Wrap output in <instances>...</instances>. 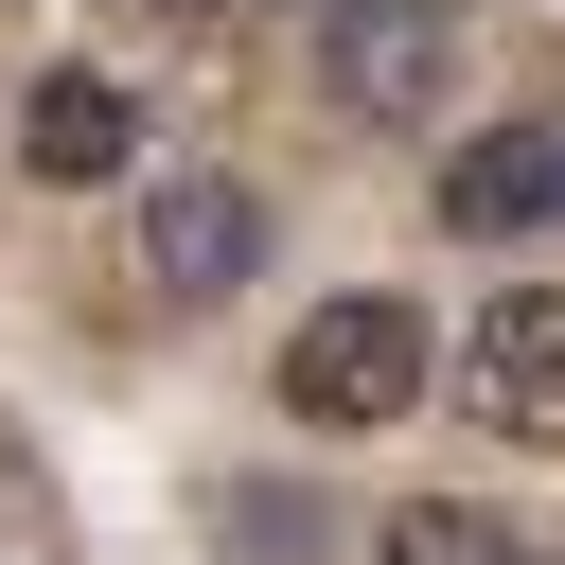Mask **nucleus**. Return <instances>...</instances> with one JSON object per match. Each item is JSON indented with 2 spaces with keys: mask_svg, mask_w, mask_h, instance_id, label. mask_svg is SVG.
<instances>
[{
  "mask_svg": "<svg viewBox=\"0 0 565 565\" xmlns=\"http://www.w3.org/2000/svg\"><path fill=\"white\" fill-rule=\"evenodd\" d=\"M424 388H441V335H424V300H388V282H335V300L282 335V424H318V441L424 424Z\"/></svg>",
  "mask_w": 565,
  "mask_h": 565,
  "instance_id": "f257e3e1",
  "label": "nucleus"
},
{
  "mask_svg": "<svg viewBox=\"0 0 565 565\" xmlns=\"http://www.w3.org/2000/svg\"><path fill=\"white\" fill-rule=\"evenodd\" d=\"M318 88L388 141H424L459 106V0H318Z\"/></svg>",
  "mask_w": 565,
  "mask_h": 565,
  "instance_id": "f03ea898",
  "label": "nucleus"
},
{
  "mask_svg": "<svg viewBox=\"0 0 565 565\" xmlns=\"http://www.w3.org/2000/svg\"><path fill=\"white\" fill-rule=\"evenodd\" d=\"M141 282H159L177 318L247 300V282H265V194H247V177H212V159L141 177Z\"/></svg>",
  "mask_w": 565,
  "mask_h": 565,
  "instance_id": "7ed1b4c3",
  "label": "nucleus"
},
{
  "mask_svg": "<svg viewBox=\"0 0 565 565\" xmlns=\"http://www.w3.org/2000/svg\"><path fill=\"white\" fill-rule=\"evenodd\" d=\"M459 424H494V441H565V282H494L477 318H459Z\"/></svg>",
  "mask_w": 565,
  "mask_h": 565,
  "instance_id": "20e7f679",
  "label": "nucleus"
},
{
  "mask_svg": "<svg viewBox=\"0 0 565 565\" xmlns=\"http://www.w3.org/2000/svg\"><path fill=\"white\" fill-rule=\"evenodd\" d=\"M424 212H441L459 247H530V230H565V106H530V124H477V141L424 177Z\"/></svg>",
  "mask_w": 565,
  "mask_h": 565,
  "instance_id": "39448f33",
  "label": "nucleus"
},
{
  "mask_svg": "<svg viewBox=\"0 0 565 565\" xmlns=\"http://www.w3.org/2000/svg\"><path fill=\"white\" fill-rule=\"evenodd\" d=\"M124 159H141V88L88 71V53H53V71L18 88V177H35V194H106Z\"/></svg>",
  "mask_w": 565,
  "mask_h": 565,
  "instance_id": "423d86ee",
  "label": "nucleus"
},
{
  "mask_svg": "<svg viewBox=\"0 0 565 565\" xmlns=\"http://www.w3.org/2000/svg\"><path fill=\"white\" fill-rule=\"evenodd\" d=\"M388 565H530V530L512 512H459V494H406L388 512Z\"/></svg>",
  "mask_w": 565,
  "mask_h": 565,
  "instance_id": "0eeeda50",
  "label": "nucleus"
},
{
  "mask_svg": "<svg viewBox=\"0 0 565 565\" xmlns=\"http://www.w3.org/2000/svg\"><path fill=\"white\" fill-rule=\"evenodd\" d=\"M212 530H230L247 565H300V494H265V477H247V494H212Z\"/></svg>",
  "mask_w": 565,
  "mask_h": 565,
  "instance_id": "6e6552de",
  "label": "nucleus"
},
{
  "mask_svg": "<svg viewBox=\"0 0 565 565\" xmlns=\"http://www.w3.org/2000/svg\"><path fill=\"white\" fill-rule=\"evenodd\" d=\"M124 18H230V0H124Z\"/></svg>",
  "mask_w": 565,
  "mask_h": 565,
  "instance_id": "1a4fd4ad",
  "label": "nucleus"
}]
</instances>
